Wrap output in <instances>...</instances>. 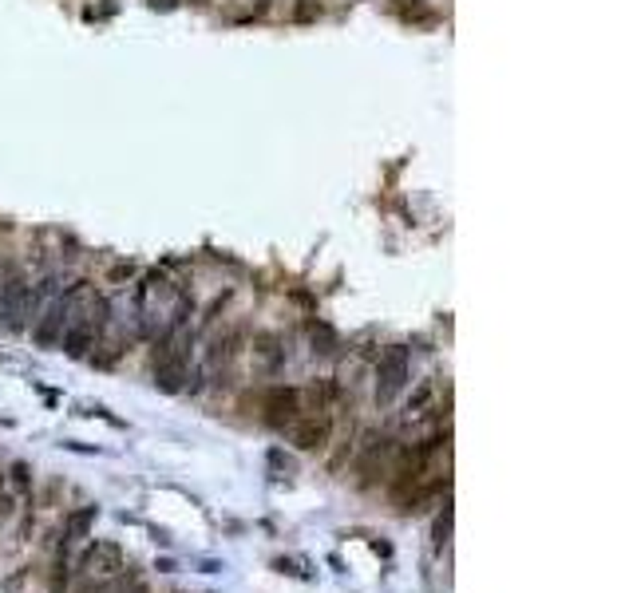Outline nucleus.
Returning a JSON list of instances; mask_svg holds the SVG:
<instances>
[{
  "label": "nucleus",
  "mask_w": 633,
  "mask_h": 593,
  "mask_svg": "<svg viewBox=\"0 0 633 593\" xmlns=\"http://www.w3.org/2000/svg\"><path fill=\"white\" fill-rule=\"evenodd\" d=\"M91 522H96V507L79 510V514H72V518H68V534H72V538H84Z\"/></svg>",
  "instance_id": "0eeeda50"
},
{
  "label": "nucleus",
  "mask_w": 633,
  "mask_h": 593,
  "mask_svg": "<svg viewBox=\"0 0 633 593\" xmlns=\"http://www.w3.org/2000/svg\"><path fill=\"white\" fill-rule=\"evenodd\" d=\"M79 569H84V573H99V578H107V573L123 569L119 546H115V542H96L84 557H79Z\"/></svg>",
  "instance_id": "423d86ee"
},
{
  "label": "nucleus",
  "mask_w": 633,
  "mask_h": 593,
  "mask_svg": "<svg viewBox=\"0 0 633 593\" xmlns=\"http://www.w3.org/2000/svg\"><path fill=\"white\" fill-rule=\"evenodd\" d=\"M266 4H273V0H261V8H266Z\"/></svg>",
  "instance_id": "1a4fd4ad"
},
{
  "label": "nucleus",
  "mask_w": 633,
  "mask_h": 593,
  "mask_svg": "<svg viewBox=\"0 0 633 593\" xmlns=\"http://www.w3.org/2000/svg\"><path fill=\"white\" fill-rule=\"evenodd\" d=\"M293 443L301 451H316V447H325L329 443V431H333V419L329 412H316V415H297L293 419Z\"/></svg>",
  "instance_id": "20e7f679"
},
{
  "label": "nucleus",
  "mask_w": 633,
  "mask_h": 593,
  "mask_svg": "<svg viewBox=\"0 0 633 593\" xmlns=\"http://www.w3.org/2000/svg\"><path fill=\"white\" fill-rule=\"evenodd\" d=\"M266 424L269 427H289L301 412V392L297 387H269L266 396Z\"/></svg>",
  "instance_id": "39448f33"
},
{
  "label": "nucleus",
  "mask_w": 633,
  "mask_h": 593,
  "mask_svg": "<svg viewBox=\"0 0 633 593\" xmlns=\"http://www.w3.org/2000/svg\"><path fill=\"white\" fill-rule=\"evenodd\" d=\"M84 301H87V281H75L63 297H56V301L48 305V313L36 321V340L44 348H56V344H60L68 325L75 321V313L84 309Z\"/></svg>",
  "instance_id": "f03ea898"
},
{
  "label": "nucleus",
  "mask_w": 633,
  "mask_h": 593,
  "mask_svg": "<svg viewBox=\"0 0 633 593\" xmlns=\"http://www.w3.org/2000/svg\"><path fill=\"white\" fill-rule=\"evenodd\" d=\"M412 376V364H408V352L404 348H388L376 364V403H392L396 392L408 384Z\"/></svg>",
  "instance_id": "7ed1b4c3"
},
{
  "label": "nucleus",
  "mask_w": 633,
  "mask_h": 593,
  "mask_svg": "<svg viewBox=\"0 0 633 593\" xmlns=\"http://www.w3.org/2000/svg\"><path fill=\"white\" fill-rule=\"evenodd\" d=\"M107 321H111V301L103 297V293H96V297H87L84 309L75 313V321L68 325V332H63L60 344L72 352V356H87V348H96L99 344Z\"/></svg>",
  "instance_id": "f257e3e1"
},
{
  "label": "nucleus",
  "mask_w": 633,
  "mask_h": 593,
  "mask_svg": "<svg viewBox=\"0 0 633 593\" xmlns=\"http://www.w3.org/2000/svg\"><path fill=\"white\" fill-rule=\"evenodd\" d=\"M448 526H451V518L443 514V518L436 522V542H443V538H448Z\"/></svg>",
  "instance_id": "6e6552de"
}]
</instances>
